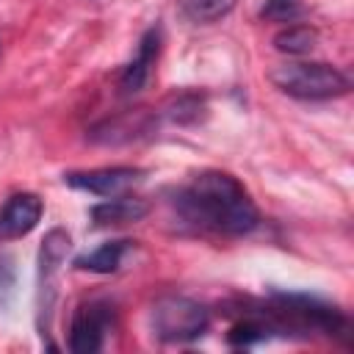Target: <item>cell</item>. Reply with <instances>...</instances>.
<instances>
[{
    "label": "cell",
    "mask_w": 354,
    "mask_h": 354,
    "mask_svg": "<svg viewBox=\"0 0 354 354\" xmlns=\"http://www.w3.org/2000/svg\"><path fill=\"white\" fill-rule=\"evenodd\" d=\"M174 207L183 221L227 238L246 235L260 221L257 205L252 202L249 191L232 174L216 169L191 177V183L177 191Z\"/></svg>",
    "instance_id": "6da1fadb"
},
{
    "label": "cell",
    "mask_w": 354,
    "mask_h": 354,
    "mask_svg": "<svg viewBox=\"0 0 354 354\" xmlns=\"http://www.w3.org/2000/svg\"><path fill=\"white\" fill-rule=\"evenodd\" d=\"M268 80L288 97L296 100H332L351 88L346 72L324 61H288L268 72Z\"/></svg>",
    "instance_id": "7a4b0ae2"
},
{
    "label": "cell",
    "mask_w": 354,
    "mask_h": 354,
    "mask_svg": "<svg viewBox=\"0 0 354 354\" xmlns=\"http://www.w3.org/2000/svg\"><path fill=\"white\" fill-rule=\"evenodd\" d=\"M149 326L152 335L163 343H188L207 332L210 313L205 304L188 299V296H160L149 310Z\"/></svg>",
    "instance_id": "3957f363"
},
{
    "label": "cell",
    "mask_w": 354,
    "mask_h": 354,
    "mask_svg": "<svg viewBox=\"0 0 354 354\" xmlns=\"http://www.w3.org/2000/svg\"><path fill=\"white\" fill-rule=\"evenodd\" d=\"M274 315L288 321V326L301 329V332H324L329 337L335 335H348V321L346 315L315 299V296H304V293H277L274 296Z\"/></svg>",
    "instance_id": "277c9868"
},
{
    "label": "cell",
    "mask_w": 354,
    "mask_h": 354,
    "mask_svg": "<svg viewBox=\"0 0 354 354\" xmlns=\"http://www.w3.org/2000/svg\"><path fill=\"white\" fill-rule=\"evenodd\" d=\"M69 235L64 230H50L41 241V249H39V288H36V326L41 332V337L50 332V324H53V307H55V299H58V271H61V263L66 260L69 254Z\"/></svg>",
    "instance_id": "5b68a950"
},
{
    "label": "cell",
    "mask_w": 354,
    "mask_h": 354,
    "mask_svg": "<svg viewBox=\"0 0 354 354\" xmlns=\"http://www.w3.org/2000/svg\"><path fill=\"white\" fill-rule=\"evenodd\" d=\"M113 329V310L105 301H88L77 307L69 329V351L94 354L105 346L108 332Z\"/></svg>",
    "instance_id": "8992f818"
},
{
    "label": "cell",
    "mask_w": 354,
    "mask_h": 354,
    "mask_svg": "<svg viewBox=\"0 0 354 354\" xmlns=\"http://www.w3.org/2000/svg\"><path fill=\"white\" fill-rule=\"evenodd\" d=\"M144 180V171L136 166H102V169H86V171H66L64 183L88 191L94 196H119L136 188Z\"/></svg>",
    "instance_id": "52a82bcc"
},
{
    "label": "cell",
    "mask_w": 354,
    "mask_h": 354,
    "mask_svg": "<svg viewBox=\"0 0 354 354\" xmlns=\"http://www.w3.org/2000/svg\"><path fill=\"white\" fill-rule=\"evenodd\" d=\"M41 213H44V205L36 194L19 191V194L8 196L6 205L0 207V238L14 241V238L28 235L41 221Z\"/></svg>",
    "instance_id": "ba28073f"
},
{
    "label": "cell",
    "mask_w": 354,
    "mask_h": 354,
    "mask_svg": "<svg viewBox=\"0 0 354 354\" xmlns=\"http://www.w3.org/2000/svg\"><path fill=\"white\" fill-rule=\"evenodd\" d=\"M158 53H160V28L155 25V28H149V30L141 36V41H138V47H136V55L130 58V64L124 66V72H122V77H119V88H122L124 97L138 94V91L149 83L152 66H155V61H158Z\"/></svg>",
    "instance_id": "9c48e42d"
},
{
    "label": "cell",
    "mask_w": 354,
    "mask_h": 354,
    "mask_svg": "<svg viewBox=\"0 0 354 354\" xmlns=\"http://www.w3.org/2000/svg\"><path fill=\"white\" fill-rule=\"evenodd\" d=\"M149 213V205L141 196H105L102 202H97L88 216L97 227H119V224H136Z\"/></svg>",
    "instance_id": "30bf717a"
},
{
    "label": "cell",
    "mask_w": 354,
    "mask_h": 354,
    "mask_svg": "<svg viewBox=\"0 0 354 354\" xmlns=\"http://www.w3.org/2000/svg\"><path fill=\"white\" fill-rule=\"evenodd\" d=\"M130 243L133 241H108V243L97 246L94 252L80 254L75 260V266L80 271H91V274H111V271H116L122 266V257L127 254Z\"/></svg>",
    "instance_id": "8fae6325"
},
{
    "label": "cell",
    "mask_w": 354,
    "mask_h": 354,
    "mask_svg": "<svg viewBox=\"0 0 354 354\" xmlns=\"http://www.w3.org/2000/svg\"><path fill=\"white\" fill-rule=\"evenodd\" d=\"M315 41H318V33L310 25H288L274 36V47L288 55H304L315 47Z\"/></svg>",
    "instance_id": "7c38bea8"
},
{
    "label": "cell",
    "mask_w": 354,
    "mask_h": 354,
    "mask_svg": "<svg viewBox=\"0 0 354 354\" xmlns=\"http://www.w3.org/2000/svg\"><path fill=\"white\" fill-rule=\"evenodd\" d=\"M235 3H238V0H180L183 14H185L191 22H199V25L218 22L221 17H227V14L235 8Z\"/></svg>",
    "instance_id": "4fadbf2b"
},
{
    "label": "cell",
    "mask_w": 354,
    "mask_h": 354,
    "mask_svg": "<svg viewBox=\"0 0 354 354\" xmlns=\"http://www.w3.org/2000/svg\"><path fill=\"white\" fill-rule=\"evenodd\" d=\"M268 332H271V326H268L266 321H260V318H246V321H241V324H235V326L230 329V343H232V346H252V343H257V340H266Z\"/></svg>",
    "instance_id": "5bb4252c"
},
{
    "label": "cell",
    "mask_w": 354,
    "mask_h": 354,
    "mask_svg": "<svg viewBox=\"0 0 354 354\" xmlns=\"http://www.w3.org/2000/svg\"><path fill=\"white\" fill-rule=\"evenodd\" d=\"M301 14L299 0H266L260 8V17L268 22H293Z\"/></svg>",
    "instance_id": "9a60e30c"
},
{
    "label": "cell",
    "mask_w": 354,
    "mask_h": 354,
    "mask_svg": "<svg viewBox=\"0 0 354 354\" xmlns=\"http://www.w3.org/2000/svg\"><path fill=\"white\" fill-rule=\"evenodd\" d=\"M14 285H17V268H14V257L0 252V307L11 299L14 293Z\"/></svg>",
    "instance_id": "2e32d148"
}]
</instances>
